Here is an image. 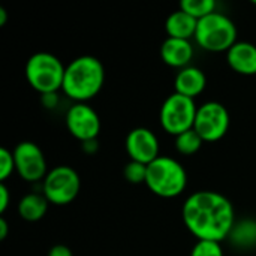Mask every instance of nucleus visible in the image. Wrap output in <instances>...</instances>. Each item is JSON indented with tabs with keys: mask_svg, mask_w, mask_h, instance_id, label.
<instances>
[{
	"mask_svg": "<svg viewBox=\"0 0 256 256\" xmlns=\"http://www.w3.org/2000/svg\"><path fill=\"white\" fill-rule=\"evenodd\" d=\"M202 144L204 140L200 136V134L195 129H189L176 136V150L184 156H192L198 153Z\"/></svg>",
	"mask_w": 256,
	"mask_h": 256,
	"instance_id": "f3484780",
	"label": "nucleus"
},
{
	"mask_svg": "<svg viewBox=\"0 0 256 256\" xmlns=\"http://www.w3.org/2000/svg\"><path fill=\"white\" fill-rule=\"evenodd\" d=\"M105 68L94 56L74 58L64 70L62 92L75 104H87L104 87Z\"/></svg>",
	"mask_w": 256,
	"mask_h": 256,
	"instance_id": "f03ea898",
	"label": "nucleus"
},
{
	"mask_svg": "<svg viewBox=\"0 0 256 256\" xmlns=\"http://www.w3.org/2000/svg\"><path fill=\"white\" fill-rule=\"evenodd\" d=\"M147 188L160 198H176L182 195L188 184L184 166L170 156H159L147 165Z\"/></svg>",
	"mask_w": 256,
	"mask_h": 256,
	"instance_id": "7ed1b4c3",
	"label": "nucleus"
},
{
	"mask_svg": "<svg viewBox=\"0 0 256 256\" xmlns=\"http://www.w3.org/2000/svg\"><path fill=\"white\" fill-rule=\"evenodd\" d=\"M180 9L200 21L201 18L216 12V2L214 0H182Z\"/></svg>",
	"mask_w": 256,
	"mask_h": 256,
	"instance_id": "6ab92c4d",
	"label": "nucleus"
},
{
	"mask_svg": "<svg viewBox=\"0 0 256 256\" xmlns=\"http://www.w3.org/2000/svg\"><path fill=\"white\" fill-rule=\"evenodd\" d=\"M190 256H224V250L220 243L218 242L198 240L196 244L192 248Z\"/></svg>",
	"mask_w": 256,
	"mask_h": 256,
	"instance_id": "412c9836",
	"label": "nucleus"
},
{
	"mask_svg": "<svg viewBox=\"0 0 256 256\" xmlns=\"http://www.w3.org/2000/svg\"><path fill=\"white\" fill-rule=\"evenodd\" d=\"M48 206L50 202L44 194H27L18 202V214L27 222H38L46 214Z\"/></svg>",
	"mask_w": 256,
	"mask_h": 256,
	"instance_id": "dca6fc26",
	"label": "nucleus"
},
{
	"mask_svg": "<svg viewBox=\"0 0 256 256\" xmlns=\"http://www.w3.org/2000/svg\"><path fill=\"white\" fill-rule=\"evenodd\" d=\"M195 40L206 51L228 52L237 42V27L228 15L216 10L198 21Z\"/></svg>",
	"mask_w": 256,
	"mask_h": 256,
	"instance_id": "39448f33",
	"label": "nucleus"
},
{
	"mask_svg": "<svg viewBox=\"0 0 256 256\" xmlns=\"http://www.w3.org/2000/svg\"><path fill=\"white\" fill-rule=\"evenodd\" d=\"M196 27H198V20H195L194 16H190L182 9L170 14V16L165 21V30L168 33V38H176V39L190 40V38H195Z\"/></svg>",
	"mask_w": 256,
	"mask_h": 256,
	"instance_id": "2eb2a0df",
	"label": "nucleus"
},
{
	"mask_svg": "<svg viewBox=\"0 0 256 256\" xmlns=\"http://www.w3.org/2000/svg\"><path fill=\"white\" fill-rule=\"evenodd\" d=\"M48 256H74L72 250L64 244H56L50 249Z\"/></svg>",
	"mask_w": 256,
	"mask_h": 256,
	"instance_id": "b1692460",
	"label": "nucleus"
},
{
	"mask_svg": "<svg viewBox=\"0 0 256 256\" xmlns=\"http://www.w3.org/2000/svg\"><path fill=\"white\" fill-rule=\"evenodd\" d=\"M58 102L57 93H48V94H42V104L45 108H56Z\"/></svg>",
	"mask_w": 256,
	"mask_h": 256,
	"instance_id": "393cba45",
	"label": "nucleus"
},
{
	"mask_svg": "<svg viewBox=\"0 0 256 256\" xmlns=\"http://www.w3.org/2000/svg\"><path fill=\"white\" fill-rule=\"evenodd\" d=\"M230 237L237 246H254L256 243V222L243 220L240 225H234Z\"/></svg>",
	"mask_w": 256,
	"mask_h": 256,
	"instance_id": "a211bd4d",
	"label": "nucleus"
},
{
	"mask_svg": "<svg viewBox=\"0 0 256 256\" xmlns=\"http://www.w3.org/2000/svg\"><path fill=\"white\" fill-rule=\"evenodd\" d=\"M64 122L69 134L81 142L96 140L100 132L99 114L88 104H74L68 110Z\"/></svg>",
	"mask_w": 256,
	"mask_h": 256,
	"instance_id": "9d476101",
	"label": "nucleus"
},
{
	"mask_svg": "<svg viewBox=\"0 0 256 256\" xmlns=\"http://www.w3.org/2000/svg\"><path fill=\"white\" fill-rule=\"evenodd\" d=\"M194 45L190 40L166 38L160 45V57L165 64L177 69H184L190 66L194 58Z\"/></svg>",
	"mask_w": 256,
	"mask_h": 256,
	"instance_id": "f8f14e48",
	"label": "nucleus"
},
{
	"mask_svg": "<svg viewBox=\"0 0 256 256\" xmlns=\"http://www.w3.org/2000/svg\"><path fill=\"white\" fill-rule=\"evenodd\" d=\"M226 62L240 75H256V45L248 40H237L228 50Z\"/></svg>",
	"mask_w": 256,
	"mask_h": 256,
	"instance_id": "ddd939ff",
	"label": "nucleus"
},
{
	"mask_svg": "<svg viewBox=\"0 0 256 256\" xmlns=\"http://www.w3.org/2000/svg\"><path fill=\"white\" fill-rule=\"evenodd\" d=\"M124 178L132 183V184H141L146 183L147 178V165L135 162V160H129L124 166Z\"/></svg>",
	"mask_w": 256,
	"mask_h": 256,
	"instance_id": "aec40b11",
	"label": "nucleus"
},
{
	"mask_svg": "<svg viewBox=\"0 0 256 256\" xmlns=\"http://www.w3.org/2000/svg\"><path fill=\"white\" fill-rule=\"evenodd\" d=\"M6 21H8V12L4 8H0V26L3 27L6 24Z\"/></svg>",
	"mask_w": 256,
	"mask_h": 256,
	"instance_id": "bb28decb",
	"label": "nucleus"
},
{
	"mask_svg": "<svg viewBox=\"0 0 256 256\" xmlns=\"http://www.w3.org/2000/svg\"><path fill=\"white\" fill-rule=\"evenodd\" d=\"M9 234V225L4 218H0V240L3 242Z\"/></svg>",
	"mask_w": 256,
	"mask_h": 256,
	"instance_id": "a878e982",
	"label": "nucleus"
},
{
	"mask_svg": "<svg viewBox=\"0 0 256 256\" xmlns=\"http://www.w3.org/2000/svg\"><path fill=\"white\" fill-rule=\"evenodd\" d=\"M231 117L228 108L216 100H208L198 106L194 129L204 142H216L222 140L230 129Z\"/></svg>",
	"mask_w": 256,
	"mask_h": 256,
	"instance_id": "6e6552de",
	"label": "nucleus"
},
{
	"mask_svg": "<svg viewBox=\"0 0 256 256\" xmlns=\"http://www.w3.org/2000/svg\"><path fill=\"white\" fill-rule=\"evenodd\" d=\"M126 153L130 160L150 165L156 160L159 154V140L156 134L147 128H135L132 129L124 141Z\"/></svg>",
	"mask_w": 256,
	"mask_h": 256,
	"instance_id": "9b49d317",
	"label": "nucleus"
},
{
	"mask_svg": "<svg viewBox=\"0 0 256 256\" xmlns=\"http://www.w3.org/2000/svg\"><path fill=\"white\" fill-rule=\"evenodd\" d=\"M9 201H10V194L9 189L4 183H0V213L3 214L6 212V208L9 207Z\"/></svg>",
	"mask_w": 256,
	"mask_h": 256,
	"instance_id": "5701e85b",
	"label": "nucleus"
},
{
	"mask_svg": "<svg viewBox=\"0 0 256 256\" xmlns=\"http://www.w3.org/2000/svg\"><path fill=\"white\" fill-rule=\"evenodd\" d=\"M254 4H256V2H254Z\"/></svg>",
	"mask_w": 256,
	"mask_h": 256,
	"instance_id": "cd10ccee",
	"label": "nucleus"
},
{
	"mask_svg": "<svg viewBox=\"0 0 256 256\" xmlns=\"http://www.w3.org/2000/svg\"><path fill=\"white\" fill-rule=\"evenodd\" d=\"M196 111L198 106L194 99L174 92L164 100L160 106V126L170 135L177 136L189 129H194Z\"/></svg>",
	"mask_w": 256,
	"mask_h": 256,
	"instance_id": "423d86ee",
	"label": "nucleus"
},
{
	"mask_svg": "<svg viewBox=\"0 0 256 256\" xmlns=\"http://www.w3.org/2000/svg\"><path fill=\"white\" fill-rule=\"evenodd\" d=\"M81 180L78 172L68 165H58L48 171L42 182V194L50 204L68 206L80 194Z\"/></svg>",
	"mask_w": 256,
	"mask_h": 256,
	"instance_id": "0eeeda50",
	"label": "nucleus"
},
{
	"mask_svg": "<svg viewBox=\"0 0 256 256\" xmlns=\"http://www.w3.org/2000/svg\"><path fill=\"white\" fill-rule=\"evenodd\" d=\"M12 153L15 160V171L22 180L28 183L44 182L48 174V166L44 152L36 142L21 141L15 146Z\"/></svg>",
	"mask_w": 256,
	"mask_h": 256,
	"instance_id": "1a4fd4ad",
	"label": "nucleus"
},
{
	"mask_svg": "<svg viewBox=\"0 0 256 256\" xmlns=\"http://www.w3.org/2000/svg\"><path fill=\"white\" fill-rule=\"evenodd\" d=\"M206 86H207V76L196 66H188L184 69H180L174 80L176 93H180L190 99L200 96L206 90Z\"/></svg>",
	"mask_w": 256,
	"mask_h": 256,
	"instance_id": "4468645a",
	"label": "nucleus"
},
{
	"mask_svg": "<svg viewBox=\"0 0 256 256\" xmlns=\"http://www.w3.org/2000/svg\"><path fill=\"white\" fill-rule=\"evenodd\" d=\"M66 66L62 60L46 51L34 52L26 62L24 74L30 87L42 94L57 93L63 87Z\"/></svg>",
	"mask_w": 256,
	"mask_h": 256,
	"instance_id": "20e7f679",
	"label": "nucleus"
},
{
	"mask_svg": "<svg viewBox=\"0 0 256 256\" xmlns=\"http://www.w3.org/2000/svg\"><path fill=\"white\" fill-rule=\"evenodd\" d=\"M15 171V160H14V153L8 150L6 147L0 148V182L4 183L12 172Z\"/></svg>",
	"mask_w": 256,
	"mask_h": 256,
	"instance_id": "4be33fe9",
	"label": "nucleus"
},
{
	"mask_svg": "<svg viewBox=\"0 0 256 256\" xmlns=\"http://www.w3.org/2000/svg\"><path fill=\"white\" fill-rule=\"evenodd\" d=\"M188 231L198 240L220 243L231 236L236 225V212L231 201L214 190L192 194L182 208Z\"/></svg>",
	"mask_w": 256,
	"mask_h": 256,
	"instance_id": "f257e3e1",
	"label": "nucleus"
}]
</instances>
